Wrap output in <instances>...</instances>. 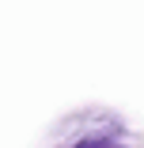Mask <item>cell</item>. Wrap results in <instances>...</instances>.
Here are the masks:
<instances>
[{
  "mask_svg": "<svg viewBox=\"0 0 144 148\" xmlns=\"http://www.w3.org/2000/svg\"><path fill=\"white\" fill-rule=\"evenodd\" d=\"M76 148H121V144H114V140H83Z\"/></svg>",
  "mask_w": 144,
  "mask_h": 148,
  "instance_id": "obj_1",
  "label": "cell"
}]
</instances>
